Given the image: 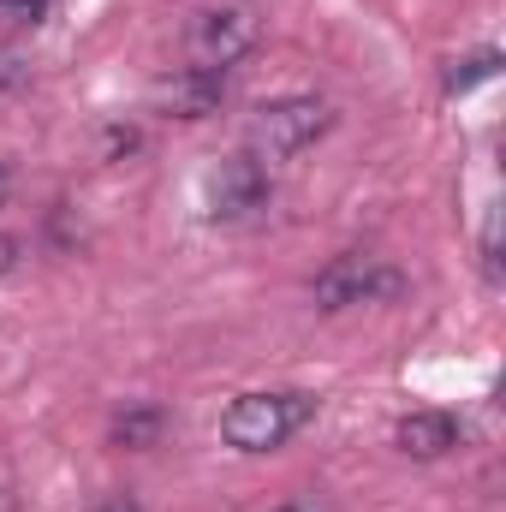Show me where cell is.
<instances>
[{
  "mask_svg": "<svg viewBox=\"0 0 506 512\" xmlns=\"http://www.w3.org/2000/svg\"><path fill=\"white\" fill-rule=\"evenodd\" d=\"M310 417H316V393H304V387L239 393V399L221 411V441H227L233 453H280Z\"/></svg>",
  "mask_w": 506,
  "mask_h": 512,
  "instance_id": "obj_1",
  "label": "cell"
},
{
  "mask_svg": "<svg viewBox=\"0 0 506 512\" xmlns=\"http://www.w3.org/2000/svg\"><path fill=\"white\" fill-rule=\"evenodd\" d=\"M334 131V108L322 96H274L251 114V155L256 161H292L316 149Z\"/></svg>",
  "mask_w": 506,
  "mask_h": 512,
  "instance_id": "obj_2",
  "label": "cell"
},
{
  "mask_svg": "<svg viewBox=\"0 0 506 512\" xmlns=\"http://www.w3.org/2000/svg\"><path fill=\"white\" fill-rule=\"evenodd\" d=\"M405 292V274L376 251H340L334 262L316 268L310 298L316 310H358V304H387Z\"/></svg>",
  "mask_w": 506,
  "mask_h": 512,
  "instance_id": "obj_3",
  "label": "cell"
},
{
  "mask_svg": "<svg viewBox=\"0 0 506 512\" xmlns=\"http://www.w3.org/2000/svg\"><path fill=\"white\" fill-rule=\"evenodd\" d=\"M262 42V18L245 0H221V6H203L185 30V48H191V66H215V72H233L245 54Z\"/></svg>",
  "mask_w": 506,
  "mask_h": 512,
  "instance_id": "obj_4",
  "label": "cell"
},
{
  "mask_svg": "<svg viewBox=\"0 0 506 512\" xmlns=\"http://www.w3.org/2000/svg\"><path fill=\"white\" fill-rule=\"evenodd\" d=\"M203 203H209V221L239 227V221H256V215L274 203V179H268V167L256 161L251 149H233V155H221V161L209 167Z\"/></svg>",
  "mask_w": 506,
  "mask_h": 512,
  "instance_id": "obj_5",
  "label": "cell"
},
{
  "mask_svg": "<svg viewBox=\"0 0 506 512\" xmlns=\"http://www.w3.org/2000/svg\"><path fill=\"white\" fill-rule=\"evenodd\" d=\"M233 96V72L215 66H173L155 78V108L167 120H215Z\"/></svg>",
  "mask_w": 506,
  "mask_h": 512,
  "instance_id": "obj_6",
  "label": "cell"
},
{
  "mask_svg": "<svg viewBox=\"0 0 506 512\" xmlns=\"http://www.w3.org/2000/svg\"><path fill=\"white\" fill-rule=\"evenodd\" d=\"M393 441H399L405 459H447L465 441V423L453 411H405L399 429H393Z\"/></svg>",
  "mask_w": 506,
  "mask_h": 512,
  "instance_id": "obj_7",
  "label": "cell"
},
{
  "mask_svg": "<svg viewBox=\"0 0 506 512\" xmlns=\"http://www.w3.org/2000/svg\"><path fill=\"white\" fill-rule=\"evenodd\" d=\"M161 435H167V411H161L155 399H126V405L114 411V423H108V441L126 447V453L161 447Z\"/></svg>",
  "mask_w": 506,
  "mask_h": 512,
  "instance_id": "obj_8",
  "label": "cell"
},
{
  "mask_svg": "<svg viewBox=\"0 0 506 512\" xmlns=\"http://www.w3.org/2000/svg\"><path fill=\"white\" fill-rule=\"evenodd\" d=\"M495 72H501V48H477V54H465V60H453V66L441 72V90H447V96H465V90L489 84Z\"/></svg>",
  "mask_w": 506,
  "mask_h": 512,
  "instance_id": "obj_9",
  "label": "cell"
},
{
  "mask_svg": "<svg viewBox=\"0 0 506 512\" xmlns=\"http://www.w3.org/2000/svg\"><path fill=\"white\" fill-rule=\"evenodd\" d=\"M137 149H143V131L137 126H120V120H114V126L102 131V161H126Z\"/></svg>",
  "mask_w": 506,
  "mask_h": 512,
  "instance_id": "obj_10",
  "label": "cell"
},
{
  "mask_svg": "<svg viewBox=\"0 0 506 512\" xmlns=\"http://www.w3.org/2000/svg\"><path fill=\"white\" fill-rule=\"evenodd\" d=\"M30 84V60L18 54V48H0V96H12V90H24Z\"/></svg>",
  "mask_w": 506,
  "mask_h": 512,
  "instance_id": "obj_11",
  "label": "cell"
},
{
  "mask_svg": "<svg viewBox=\"0 0 506 512\" xmlns=\"http://www.w3.org/2000/svg\"><path fill=\"white\" fill-rule=\"evenodd\" d=\"M483 268H489V280H501V215H489V227H483Z\"/></svg>",
  "mask_w": 506,
  "mask_h": 512,
  "instance_id": "obj_12",
  "label": "cell"
},
{
  "mask_svg": "<svg viewBox=\"0 0 506 512\" xmlns=\"http://www.w3.org/2000/svg\"><path fill=\"white\" fill-rule=\"evenodd\" d=\"M96 512H143L137 495H108V501H96Z\"/></svg>",
  "mask_w": 506,
  "mask_h": 512,
  "instance_id": "obj_13",
  "label": "cell"
},
{
  "mask_svg": "<svg viewBox=\"0 0 506 512\" xmlns=\"http://www.w3.org/2000/svg\"><path fill=\"white\" fill-rule=\"evenodd\" d=\"M6 197H12V161H0V209H6Z\"/></svg>",
  "mask_w": 506,
  "mask_h": 512,
  "instance_id": "obj_14",
  "label": "cell"
},
{
  "mask_svg": "<svg viewBox=\"0 0 506 512\" xmlns=\"http://www.w3.org/2000/svg\"><path fill=\"white\" fill-rule=\"evenodd\" d=\"M12 256H18V239H0V274L12 268Z\"/></svg>",
  "mask_w": 506,
  "mask_h": 512,
  "instance_id": "obj_15",
  "label": "cell"
},
{
  "mask_svg": "<svg viewBox=\"0 0 506 512\" xmlns=\"http://www.w3.org/2000/svg\"><path fill=\"white\" fill-rule=\"evenodd\" d=\"M268 512H316V507H304V501H280V507H268Z\"/></svg>",
  "mask_w": 506,
  "mask_h": 512,
  "instance_id": "obj_16",
  "label": "cell"
},
{
  "mask_svg": "<svg viewBox=\"0 0 506 512\" xmlns=\"http://www.w3.org/2000/svg\"><path fill=\"white\" fill-rule=\"evenodd\" d=\"M0 512H18V501H12V489H0Z\"/></svg>",
  "mask_w": 506,
  "mask_h": 512,
  "instance_id": "obj_17",
  "label": "cell"
}]
</instances>
